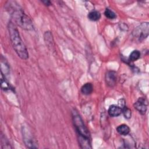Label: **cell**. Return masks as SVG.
I'll return each instance as SVG.
<instances>
[{
  "label": "cell",
  "mask_w": 149,
  "mask_h": 149,
  "mask_svg": "<svg viewBox=\"0 0 149 149\" xmlns=\"http://www.w3.org/2000/svg\"><path fill=\"white\" fill-rule=\"evenodd\" d=\"M3 144H5L2 146V148H12V147H10V144L8 142V140H6L5 137H2V136H1V145H3Z\"/></svg>",
  "instance_id": "obj_16"
},
{
  "label": "cell",
  "mask_w": 149,
  "mask_h": 149,
  "mask_svg": "<svg viewBox=\"0 0 149 149\" xmlns=\"http://www.w3.org/2000/svg\"><path fill=\"white\" fill-rule=\"evenodd\" d=\"M147 102L144 98L141 97L134 104V108L142 115H144L147 111Z\"/></svg>",
  "instance_id": "obj_6"
},
{
  "label": "cell",
  "mask_w": 149,
  "mask_h": 149,
  "mask_svg": "<svg viewBox=\"0 0 149 149\" xmlns=\"http://www.w3.org/2000/svg\"><path fill=\"white\" fill-rule=\"evenodd\" d=\"M149 24L148 22H144L136 27L132 32L133 36L141 41L146 38L148 36Z\"/></svg>",
  "instance_id": "obj_4"
},
{
  "label": "cell",
  "mask_w": 149,
  "mask_h": 149,
  "mask_svg": "<svg viewBox=\"0 0 149 149\" xmlns=\"http://www.w3.org/2000/svg\"><path fill=\"white\" fill-rule=\"evenodd\" d=\"M22 134L23 141L25 145L28 148H37V143L34 139L33 134L29 128L26 126H22Z\"/></svg>",
  "instance_id": "obj_5"
},
{
  "label": "cell",
  "mask_w": 149,
  "mask_h": 149,
  "mask_svg": "<svg viewBox=\"0 0 149 149\" xmlns=\"http://www.w3.org/2000/svg\"><path fill=\"white\" fill-rule=\"evenodd\" d=\"M116 130L119 134L123 136H126L130 133L129 127L125 124H122L116 127Z\"/></svg>",
  "instance_id": "obj_9"
},
{
  "label": "cell",
  "mask_w": 149,
  "mask_h": 149,
  "mask_svg": "<svg viewBox=\"0 0 149 149\" xmlns=\"http://www.w3.org/2000/svg\"><path fill=\"white\" fill-rule=\"evenodd\" d=\"M42 2L44 3L46 6H49L51 5V2L49 1H42Z\"/></svg>",
  "instance_id": "obj_17"
},
{
  "label": "cell",
  "mask_w": 149,
  "mask_h": 149,
  "mask_svg": "<svg viewBox=\"0 0 149 149\" xmlns=\"http://www.w3.org/2000/svg\"><path fill=\"white\" fill-rule=\"evenodd\" d=\"M105 79L107 84L111 87H113L116 83L117 74L115 71H108L105 74Z\"/></svg>",
  "instance_id": "obj_7"
},
{
  "label": "cell",
  "mask_w": 149,
  "mask_h": 149,
  "mask_svg": "<svg viewBox=\"0 0 149 149\" xmlns=\"http://www.w3.org/2000/svg\"><path fill=\"white\" fill-rule=\"evenodd\" d=\"M101 17V14L98 11L92 10L88 14V18L91 21H97Z\"/></svg>",
  "instance_id": "obj_11"
},
{
  "label": "cell",
  "mask_w": 149,
  "mask_h": 149,
  "mask_svg": "<svg viewBox=\"0 0 149 149\" xmlns=\"http://www.w3.org/2000/svg\"><path fill=\"white\" fill-rule=\"evenodd\" d=\"M104 15L107 18H108L109 19H114L116 17L115 13L108 8L105 9V10L104 12Z\"/></svg>",
  "instance_id": "obj_14"
},
{
  "label": "cell",
  "mask_w": 149,
  "mask_h": 149,
  "mask_svg": "<svg viewBox=\"0 0 149 149\" xmlns=\"http://www.w3.org/2000/svg\"><path fill=\"white\" fill-rule=\"evenodd\" d=\"M140 57V52L138 50L133 51L129 57V60L132 62H134L139 59Z\"/></svg>",
  "instance_id": "obj_13"
},
{
  "label": "cell",
  "mask_w": 149,
  "mask_h": 149,
  "mask_svg": "<svg viewBox=\"0 0 149 149\" xmlns=\"http://www.w3.org/2000/svg\"><path fill=\"white\" fill-rule=\"evenodd\" d=\"M8 31L11 44L15 51L21 59H27L29 58L28 51L15 24L12 22L8 24Z\"/></svg>",
  "instance_id": "obj_3"
},
{
  "label": "cell",
  "mask_w": 149,
  "mask_h": 149,
  "mask_svg": "<svg viewBox=\"0 0 149 149\" xmlns=\"http://www.w3.org/2000/svg\"><path fill=\"white\" fill-rule=\"evenodd\" d=\"M122 112V108L119 106L115 104L111 105L108 110V113L109 116L112 117H116L119 116Z\"/></svg>",
  "instance_id": "obj_8"
},
{
  "label": "cell",
  "mask_w": 149,
  "mask_h": 149,
  "mask_svg": "<svg viewBox=\"0 0 149 149\" xmlns=\"http://www.w3.org/2000/svg\"><path fill=\"white\" fill-rule=\"evenodd\" d=\"M122 113H123V116L126 119H130L131 118L132 116V112L131 110L127 107L126 105H125L123 108H122Z\"/></svg>",
  "instance_id": "obj_15"
},
{
  "label": "cell",
  "mask_w": 149,
  "mask_h": 149,
  "mask_svg": "<svg viewBox=\"0 0 149 149\" xmlns=\"http://www.w3.org/2000/svg\"><path fill=\"white\" fill-rule=\"evenodd\" d=\"M1 85L2 90H3L4 91L11 89L10 84L6 80L5 76H3L2 72H1Z\"/></svg>",
  "instance_id": "obj_12"
},
{
  "label": "cell",
  "mask_w": 149,
  "mask_h": 149,
  "mask_svg": "<svg viewBox=\"0 0 149 149\" xmlns=\"http://www.w3.org/2000/svg\"><path fill=\"white\" fill-rule=\"evenodd\" d=\"M93 91V86L91 83H87L81 87V92L84 95H89Z\"/></svg>",
  "instance_id": "obj_10"
},
{
  "label": "cell",
  "mask_w": 149,
  "mask_h": 149,
  "mask_svg": "<svg viewBox=\"0 0 149 149\" xmlns=\"http://www.w3.org/2000/svg\"><path fill=\"white\" fill-rule=\"evenodd\" d=\"M72 120L80 147L82 148H91L90 133L81 117L76 111L72 112Z\"/></svg>",
  "instance_id": "obj_2"
},
{
  "label": "cell",
  "mask_w": 149,
  "mask_h": 149,
  "mask_svg": "<svg viewBox=\"0 0 149 149\" xmlns=\"http://www.w3.org/2000/svg\"><path fill=\"white\" fill-rule=\"evenodd\" d=\"M6 8L15 24L27 30L33 29V24L31 20L16 2L9 1L6 4Z\"/></svg>",
  "instance_id": "obj_1"
}]
</instances>
